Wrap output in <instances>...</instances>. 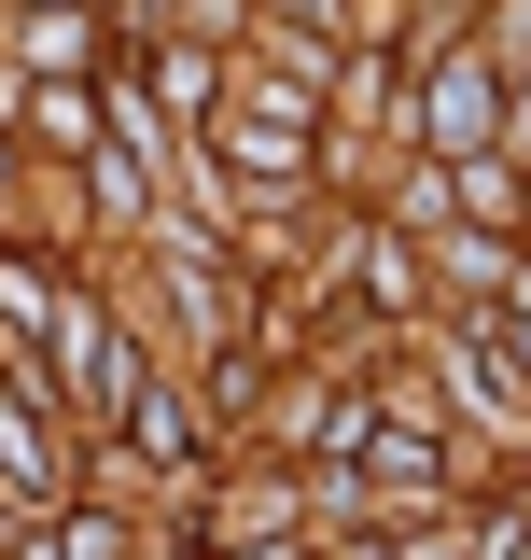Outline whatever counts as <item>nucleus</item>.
<instances>
[{
	"label": "nucleus",
	"instance_id": "nucleus-1",
	"mask_svg": "<svg viewBox=\"0 0 531 560\" xmlns=\"http://www.w3.org/2000/svg\"><path fill=\"white\" fill-rule=\"evenodd\" d=\"M434 140H462V154L489 140V84H475V70H462V84H434Z\"/></svg>",
	"mask_w": 531,
	"mask_h": 560
}]
</instances>
